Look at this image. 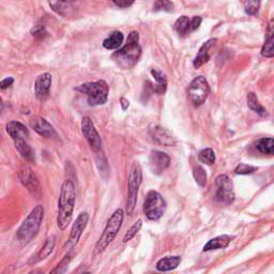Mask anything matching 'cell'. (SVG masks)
Here are the masks:
<instances>
[{"label": "cell", "instance_id": "1", "mask_svg": "<svg viewBox=\"0 0 274 274\" xmlns=\"http://www.w3.org/2000/svg\"><path fill=\"white\" fill-rule=\"evenodd\" d=\"M75 186L73 181L67 179L63 182L60 190L58 199V213H57V226L60 231H65L72 221L73 211L75 206Z\"/></svg>", "mask_w": 274, "mask_h": 274}, {"label": "cell", "instance_id": "2", "mask_svg": "<svg viewBox=\"0 0 274 274\" xmlns=\"http://www.w3.org/2000/svg\"><path fill=\"white\" fill-rule=\"evenodd\" d=\"M141 55L142 48L140 45V34L139 32L132 31L127 36L124 47L112 55V60L120 69L130 70L139 62Z\"/></svg>", "mask_w": 274, "mask_h": 274}, {"label": "cell", "instance_id": "3", "mask_svg": "<svg viewBox=\"0 0 274 274\" xmlns=\"http://www.w3.org/2000/svg\"><path fill=\"white\" fill-rule=\"evenodd\" d=\"M44 217V207L35 206L16 231V239L22 243L30 242L38 234Z\"/></svg>", "mask_w": 274, "mask_h": 274}, {"label": "cell", "instance_id": "4", "mask_svg": "<svg viewBox=\"0 0 274 274\" xmlns=\"http://www.w3.org/2000/svg\"><path fill=\"white\" fill-rule=\"evenodd\" d=\"M124 218V211L122 209H117L116 211L109 216L108 221L106 223L105 230L103 234L100 237L99 241L96 245V253H102L105 251L107 246L113 242V240L116 238V236L119 233L120 228L123 223Z\"/></svg>", "mask_w": 274, "mask_h": 274}, {"label": "cell", "instance_id": "5", "mask_svg": "<svg viewBox=\"0 0 274 274\" xmlns=\"http://www.w3.org/2000/svg\"><path fill=\"white\" fill-rule=\"evenodd\" d=\"M75 90L87 95V101L90 106L103 105L107 102L109 88L106 81L103 79L84 83L77 86Z\"/></svg>", "mask_w": 274, "mask_h": 274}, {"label": "cell", "instance_id": "6", "mask_svg": "<svg viewBox=\"0 0 274 274\" xmlns=\"http://www.w3.org/2000/svg\"><path fill=\"white\" fill-rule=\"evenodd\" d=\"M143 181V170L139 162H134L131 166L129 180H127V197L125 210L127 214H132L137 203V195Z\"/></svg>", "mask_w": 274, "mask_h": 274}, {"label": "cell", "instance_id": "7", "mask_svg": "<svg viewBox=\"0 0 274 274\" xmlns=\"http://www.w3.org/2000/svg\"><path fill=\"white\" fill-rule=\"evenodd\" d=\"M166 202L159 192L151 190L144 202V214L150 221H158L166 211Z\"/></svg>", "mask_w": 274, "mask_h": 274}, {"label": "cell", "instance_id": "8", "mask_svg": "<svg viewBox=\"0 0 274 274\" xmlns=\"http://www.w3.org/2000/svg\"><path fill=\"white\" fill-rule=\"evenodd\" d=\"M52 10L65 18L77 17L83 11L85 0H49Z\"/></svg>", "mask_w": 274, "mask_h": 274}, {"label": "cell", "instance_id": "9", "mask_svg": "<svg viewBox=\"0 0 274 274\" xmlns=\"http://www.w3.org/2000/svg\"><path fill=\"white\" fill-rule=\"evenodd\" d=\"M215 188L214 198L217 204L228 206L235 202L234 184L227 175H218L215 178Z\"/></svg>", "mask_w": 274, "mask_h": 274}, {"label": "cell", "instance_id": "10", "mask_svg": "<svg viewBox=\"0 0 274 274\" xmlns=\"http://www.w3.org/2000/svg\"><path fill=\"white\" fill-rule=\"evenodd\" d=\"M210 94V86L204 76H197L191 81L188 89V97L195 107L202 106Z\"/></svg>", "mask_w": 274, "mask_h": 274}, {"label": "cell", "instance_id": "11", "mask_svg": "<svg viewBox=\"0 0 274 274\" xmlns=\"http://www.w3.org/2000/svg\"><path fill=\"white\" fill-rule=\"evenodd\" d=\"M18 177H20V180L23 184V186L28 190V192L33 196V198H36V199L41 198L42 190H41L39 179L30 167L28 166L23 167L20 170V173H18Z\"/></svg>", "mask_w": 274, "mask_h": 274}, {"label": "cell", "instance_id": "12", "mask_svg": "<svg viewBox=\"0 0 274 274\" xmlns=\"http://www.w3.org/2000/svg\"><path fill=\"white\" fill-rule=\"evenodd\" d=\"M88 221H89V214L85 211L80 212L75 220L74 224H73V226L71 228L70 237L65 244L66 250H71L73 248H75V246L77 245L81 235H83L84 231L86 230Z\"/></svg>", "mask_w": 274, "mask_h": 274}, {"label": "cell", "instance_id": "13", "mask_svg": "<svg viewBox=\"0 0 274 274\" xmlns=\"http://www.w3.org/2000/svg\"><path fill=\"white\" fill-rule=\"evenodd\" d=\"M81 132L85 139L87 140L90 148L95 152H99L102 148V140L100 137L99 132L97 131L96 126L90 119V117H84L81 119Z\"/></svg>", "mask_w": 274, "mask_h": 274}, {"label": "cell", "instance_id": "14", "mask_svg": "<svg viewBox=\"0 0 274 274\" xmlns=\"http://www.w3.org/2000/svg\"><path fill=\"white\" fill-rule=\"evenodd\" d=\"M203 20L200 16H193L192 18H189V16H181L176 21L175 25H173V29L178 33L179 36H188L192 32H194L199 28L200 24H202Z\"/></svg>", "mask_w": 274, "mask_h": 274}, {"label": "cell", "instance_id": "15", "mask_svg": "<svg viewBox=\"0 0 274 274\" xmlns=\"http://www.w3.org/2000/svg\"><path fill=\"white\" fill-rule=\"evenodd\" d=\"M170 164L169 155L160 150H151L149 154V166L154 175H162Z\"/></svg>", "mask_w": 274, "mask_h": 274}, {"label": "cell", "instance_id": "16", "mask_svg": "<svg viewBox=\"0 0 274 274\" xmlns=\"http://www.w3.org/2000/svg\"><path fill=\"white\" fill-rule=\"evenodd\" d=\"M149 134L153 142L159 145L165 146V147H170L177 144L176 137L173 136L169 131L160 125H153L149 129Z\"/></svg>", "mask_w": 274, "mask_h": 274}, {"label": "cell", "instance_id": "17", "mask_svg": "<svg viewBox=\"0 0 274 274\" xmlns=\"http://www.w3.org/2000/svg\"><path fill=\"white\" fill-rule=\"evenodd\" d=\"M30 126L32 129L41 135L42 137H45V139H54V137H57V133L55 131L54 126L42 117H32L29 120Z\"/></svg>", "mask_w": 274, "mask_h": 274}, {"label": "cell", "instance_id": "18", "mask_svg": "<svg viewBox=\"0 0 274 274\" xmlns=\"http://www.w3.org/2000/svg\"><path fill=\"white\" fill-rule=\"evenodd\" d=\"M52 86V75L50 73H43L35 79L34 83V93L36 98L44 99L50 94Z\"/></svg>", "mask_w": 274, "mask_h": 274}, {"label": "cell", "instance_id": "19", "mask_svg": "<svg viewBox=\"0 0 274 274\" xmlns=\"http://www.w3.org/2000/svg\"><path fill=\"white\" fill-rule=\"evenodd\" d=\"M215 42H216V39H210L202 45V48L199 49L196 57L193 61V66L195 69H199L200 67H203L205 63L209 61L210 56H211V54L210 53H211V50L214 48Z\"/></svg>", "mask_w": 274, "mask_h": 274}, {"label": "cell", "instance_id": "20", "mask_svg": "<svg viewBox=\"0 0 274 274\" xmlns=\"http://www.w3.org/2000/svg\"><path fill=\"white\" fill-rule=\"evenodd\" d=\"M234 239V237L228 236V235H221L217 236L215 238L209 240L203 248L204 252H210V251H215V250H222L227 248L232 240Z\"/></svg>", "mask_w": 274, "mask_h": 274}, {"label": "cell", "instance_id": "21", "mask_svg": "<svg viewBox=\"0 0 274 274\" xmlns=\"http://www.w3.org/2000/svg\"><path fill=\"white\" fill-rule=\"evenodd\" d=\"M8 134L11 136V139L18 140V139H26L29 137V132L27 130V127L18 121H11L9 122L6 126Z\"/></svg>", "mask_w": 274, "mask_h": 274}, {"label": "cell", "instance_id": "22", "mask_svg": "<svg viewBox=\"0 0 274 274\" xmlns=\"http://www.w3.org/2000/svg\"><path fill=\"white\" fill-rule=\"evenodd\" d=\"M13 142H14L15 149L17 150L18 153L21 154V157L24 160H26L27 162L33 163L35 160L34 152L29 146V144L27 143V140L26 139H18V140H14Z\"/></svg>", "mask_w": 274, "mask_h": 274}, {"label": "cell", "instance_id": "23", "mask_svg": "<svg viewBox=\"0 0 274 274\" xmlns=\"http://www.w3.org/2000/svg\"><path fill=\"white\" fill-rule=\"evenodd\" d=\"M55 244H56V237L52 236L47 241H45L44 245L42 246L39 253L36 254L35 256H33V258L29 261V263H38V262L42 261L43 259L48 258L50 255L53 253V251L55 249Z\"/></svg>", "mask_w": 274, "mask_h": 274}, {"label": "cell", "instance_id": "24", "mask_svg": "<svg viewBox=\"0 0 274 274\" xmlns=\"http://www.w3.org/2000/svg\"><path fill=\"white\" fill-rule=\"evenodd\" d=\"M151 75L153 76L155 84L152 88L153 93L157 95H164L166 93L167 89V78L165 76V74H163V73L157 69H152L151 70Z\"/></svg>", "mask_w": 274, "mask_h": 274}, {"label": "cell", "instance_id": "25", "mask_svg": "<svg viewBox=\"0 0 274 274\" xmlns=\"http://www.w3.org/2000/svg\"><path fill=\"white\" fill-rule=\"evenodd\" d=\"M180 262H181L180 256H166L157 262L155 268H157V270L160 272H168L175 270L179 266Z\"/></svg>", "mask_w": 274, "mask_h": 274}, {"label": "cell", "instance_id": "26", "mask_svg": "<svg viewBox=\"0 0 274 274\" xmlns=\"http://www.w3.org/2000/svg\"><path fill=\"white\" fill-rule=\"evenodd\" d=\"M123 39L124 36L121 31H114L103 41V47L109 51L118 50L122 45Z\"/></svg>", "mask_w": 274, "mask_h": 274}, {"label": "cell", "instance_id": "27", "mask_svg": "<svg viewBox=\"0 0 274 274\" xmlns=\"http://www.w3.org/2000/svg\"><path fill=\"white\" fill-rule=\"evenodd\" d=\"M255 148L261 154L273 155L274 153V141L272 137H262L255 143Z\"/></svg>", "mask_w": 274, "mask_h": 274}, {"label": "cell", "instance_id": "28", "mask_svg": "<svg viewBox=\"0 0 274 274\" xmlns=\"http://www.w3.org/2000/svg\"><path fill=\"white\" fill-rule=\"evenodd\" d=\"M248 105L253 112L258 114L259 116H261V117H267L268 116L267 109L259 103L258 98L256 97V95H255L254 93H250L248 95Z\"/></svg>", "mask_w": 274, "mask_h": 274}, {"label": "cell", "instance_id": "29", "mask_svg": "<svg viewBox=\"0 0 274 274\" xmlns=\"http://www.w3.org/2000/svg\"><path fill=\"white\" fill-rule=\"evenodd\" d=\"M261 55L266 58H272L274 56V49H273V31L269 30L266 42L261 49Z\"/></svg>", "mask_w": 274, "mask_h": 274}, {"label": "cell", "instance_id": "30", "mask_svg": "<svg viewBox=\"0 0 274 274\" xmlns=\"http://www.w3.org/2000/svg\"><path fill=\"white\" fill-rule=\"evenodd\" d=\"M198 160L206 165H213L215 163V153L211 148L203 149L198 154Z\"/></svg>", "mask_w": 274, "mask_h": 274}, {"label": "cell", "instance_id": "31", "mask_svg": "<svg viewBox=\"0 0 274 274\" xmlns=\"http://www.w3.org/2000/svg\"><path fill=\"white\" fill-rule=\"evenodd\" d=\"M193 177L199 187H205L207 184V172L202 166H196L193 169Z\"/></svg>", "mask_w": 274, "mask_h": 274}, {"label": "cell", "instance_id": "32", "mask_svg": "<svg viewBox=\"0 0 274 274\" xmlns=\"http://www.w3.org/2000/svg\"><path fill=\"white\" fill-rule=\"evenodd\" d=\"M153 11L171 12L173 11V4L170 2V0H157L153 5Z\"/></svg>", "mask_w": 274, "mask_h": 274}, {"label": "cell", "instance_id": "33", "mask_svg": "<svg viewBox=\"0 0 274 274\" xmlns=\"http://www.w3.org/2000/svg\"><path fill=\"white\" fill-rule=\"evenodd\" d=\"M143 226V221L142 220H139V221H136L132 226L129 231H127L123 237V243H126V242H129L130 240H132L134 237L136 236V234L139 233L141 231V228Z\"/></svg>", "mask_w": 274, "mask_h": 274}, {"label": "cell", "instance_id": "34", "mask_svg": "<svg viewBox=\"0 0 274 274\" xmlns=\"http://www.w3.org/2000/svg\"><path fill=\"white\" fill-rule=\"evenodd\" d=\"M260 7L259 0H246L244 4V9L246 14L249 15H255L257 14Z\"/></svg>", "mask_w": 274, "mask_h": 274}, {"label": "cell", "instance_id": "35", "mask_svg": "<svg viewBox=\"0 0 274 274\" xmlns=\"http://www.w3.org/2000/svg\"><path fill=\"white\" fill-rule=\"evenodd\" d=\"M257 169H258V167H256V166L249 165V164H245V163H241L236 167L235 173H237V175H251V173H254L255 171H257Z\"/></svg>", "mask_w": 274, "mask_h": 274}, {"label": "cell", "instance_id": "36", "mask_svg": "<svg viewBox=\"0 0 274 274\" xmlns=\"http://www.w3.org/2000/svg\"><path fill=\"white\" fill-rule=\"evenodd\" d=\"M31 34L35 39L43 40L45 36L48 35V31L45 30V28L42 25H38V26H34L33 28L31 29Z\"/></svg>", "mask_w": 274, "mask_h": 274}, {"label": "cell", "instance_id": "37", "mask_svg": "<svg viewBox=\"0 0 274 274\" xmlns=\"http://www.w3.org/2000/svg\"><path fill=\"white\" fill-rule=\"evenodd\" d=\"M71 259H72L71 255H67V256L57 264V267L55 268L51 273H63V272H66L67 266H69V262L71 261Z\"/></svg>", "mask_w": 274, "mask_h": 274}, {"label": "cell", "instance_id": "38", "mask_svg": "<svg viewBox=\"0 0 274 274\" xmlns=\"http://www.w3.org/2000/svg\"><path fill=\"white\" fill-rule=\"evenodd\" d=\"M112 2L119 8H129L134 4L135 0H112Z\"/></svg>", "mask_w": 274, "mask_h": 274}, {"label": "cell", "instance_id": "39", "mask_svg": "<svg viewBox=\"0 0 274 274\" xmlns=\"http://www.w3.org/2000/svg\"><path fill=\"white\" fill-rule=\"evenodd\" d=\"M14 83L13 77H7L4 80L0 81V89H7L10 86H12Z\"/></svg>", "mask_w": 274, "mask_h": 274}, {"label": "cell", "instance_id": "40", "mask_svg": "<svg viewBox=\"0 0 274 274\" xmlns=\"http://www.w3.org/2000/svg\"><path fill=\"white\" fill-rule=\"evenodd\" d=\"M120 103H121V105H122V109H123V111H125V109L130 106V102L127 101V100H126L125 98H121V99H120Z\"/></svg>", "mask_w": 274, "mask_h": 274}, {"label": "cell", "instance_id": "41", "mask_svg": "<svg viewBox=\"0 0 274 274\" xmlns=\"http://www.w3.org/2000/svg\"><path fill=\"white\" fill-rule=\"evenodd\" d=\"M4 101H3V99L0 98V114H2V112L4 111Z\"/></svg>", "mask_w": 274, "mask_h": 274}]
</instances>
